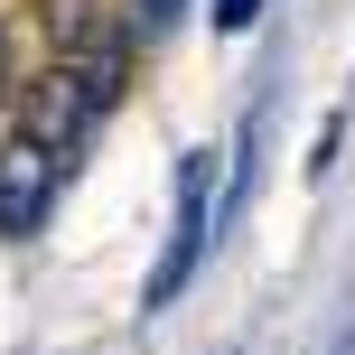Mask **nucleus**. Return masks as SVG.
<instances>
[{
    "mask_svg": "<svg viewBox=\"0 0 355 355\" xmlns=\"http://www.w3.org/2000/svg\"><path fill=\"white\" fill-rule=\"evenodd\" d=\"M206 243H215V159H206V150H187V159H178V215H168V243H159V262H150V290H141V309H150V318H159L178 290L196 281Z\"/></svg>",
    "mask_w": 355,
    "mask_h": 355,
    "instance_id": "obj_1",
    "label": "nucleus"
},
{
    "mask_svg": "<svg viewBox=\"0 0 355 355\" xmlns=\"http://www.w3.org/2000/svg\"><path fill=\"white\" fill-rule=\"evenodd\" d=\"M178 10H187V0H131V28H141V37H168Z\"/></svg>",
    "mask_w": 355,
    "mask_h": 355,
    "instance_id": "obj_2",
    "label": "nucleus"
},
{
    "mask_svg": "<svg viewBox=\"0 0 355 355\" xmlns=\"http://www.w3.org/2000/svg\"><path fill=\"white\" fill-rule=\"evenodd\" d=\"M206 10H215V28H225V37H243L252 19H262V0H206Z\"/></svg>",
    "mask_w": 355,
    "mask_h": 355,
    "instance_id": "obj_3",
    "label": "nucleus"
},
{
    "mask_svg": "<svg viewBox=\"0 0 355 355\" xmlns=\"http://www.w3.org/2000/svg\"><path fill=\"white\" fill-rule=\"evenodd\" d=\"M0 75H10V28H0Z\"/></svg>",
    "mask_w": 355,
    "mask_h": 355,
    "instance_id": "obj_4",
    "label": "nucleus"
}]
</instances>
